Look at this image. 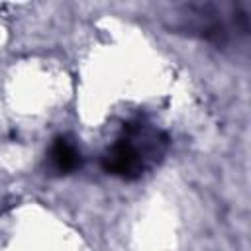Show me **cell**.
Returning a JSON list of instances; mask_svg holds the SVG:
<instances>
[{
  "mask_svg": "<svg viewBox=\"0 0 251 251\" xmlns=\"http://www.w3.org/2000/svg\"><path fill=\"white\" fill-rule=\"evenodd\" d=\"M167 137L145 122L126 124L122 135L104 153L102 167L106 173L133 180L139 178L165 151Z\"/></svg>",
  "mask_w": 251,
  "mask_h": 251,
  "instance_id": "cell-1",
  "label": "cell"
},
{
  "mask_svg": "<svg viewBox=\"0 0 251 251\" xmlns=\"http://www.w3.org/2000/svg\"><path fill=\"white\" fill-rule=\"evenodd\" d=\"M49 163L55 173L67 175L80 167V153L69 137H57L49 149Z\"/></svg>",
  "mask_w": 251,
  "mask_h": 251,
  "instance_id": "cell-2",
  "label": "cell"
}]
</instances>
